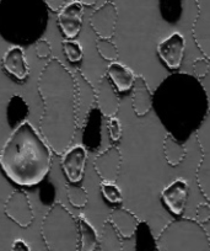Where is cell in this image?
I'll use <instances>...</instances> for the list:
<instances>
[{"mask_svg":"<svg viewBox=\"0 0 210 251\" xmlns=\"http://www.w3.org/2000/svg\"><path fill=\"white\" fill-rule=\"evenodd\" d=\"M37 89L43 102L41 134L53 153L62 155L71 147L78 128L75 75L58 58L52 57L41 71Z\"/></svg>","mask_w":210,"mask_h":251,"instance_id":"cell-1","label":"cell"},{"mask_svg":"<svg viewBox=\"0 0 210 251\" xmlns=\"http://www.w3.org/2000/svg\"><path fill=\"white\" fill-rule=\"evenodd\" d=\"M155 103L159 117L175 138L177 134L188 137L192 131L197 132L210 110L199 79L185 73L173 74L161 83L154 96Z\"/></svg>","mask_w":210,"mask_h":251,"instance_id":"cell-2","label":"cell"},{"mask_svg":"<svg viewBox=\"0 0 210 251\" xmlns=\"http://www.w3.org/2000/svg\"><path fill=\"white\" fill-rule=\"evenodd\" d=\"M52 149L28 121L14 128L0 151V166L14 183L36 186L48 175Z\"/></svg>","mask_w":210,"mask_h":251,"instance_id":"cell-3","label":"cell"},{"mask_svg":"<svg viewBox=\"0 0 210 251\" xmlns=\"http://www.w3.org/2000/svg\"><path fill=\"white\" fill-rule=\"evenodd\" d=\"M49 10L45 0H0V35L16 46L36 43L47 27Z\"/></svg>","mask_w":210,"mask_h":251,"instance_id":"cell-4","label":"cell"},{"mask_svg":"<svg viewBox=\"0 0 210 251\" xmlns=\"http://www.w3.org/2000/svg\"><path fill=\"white\" fill-rule=\"evenodd\" d=\"M47 251H79L78 218L60 202L52 204L41 224Z\"/></svg>","mask_w":210,"mask_h":251,"instance_id":"cell-5","label":"cell"},{"mask_svg":"<svg viewBox=\"0 0 210 251\" xmlns=\"http://www.w3.org/2000/svg\"><path fill=\"white\" fill-rule=\"evenodd\" d=\"M158 251H210V238L203 224L192 218H177L156 238Z\"/></svg>","mask_w":210,"mask_h":251,"instance_id":"cell-6","label":"cell"},{"mask_svg":"<svg viewBox=\"0 0 210 251\" xmlns=\"http://www.w3.org/2000/svg\"><path fill=\"white\" fill-rule=\"evenodd\" d=\"M195 139L202 153L195 177L200 192L210 203V110L195 132Z\"/></svg>","mask_w":210,"mask_h":251,"instance_id":"cell-7","label":"cell"},{"mask_svg":"<svg viewBox=\"0 0 210 251\" xmlns=\"http://www.w3.org/2000/svg\"><path fill=\"white\" fill-rule=\"evenodd\" d=\"M197 16L193 21L192 35L203 57L210 60V0H194Z\"/></svg>","mask_w":210,"mask_h":251,"instance_id":"cell-8","label":"cell"},{"mask_svg":"<svg viewBox=\"0 0 210 251\" xmlns=\"http://www.w3.org/2000/svg\"><path fill=\"white\" fill-rule=\"evenodd\" d=\"M4 213L21 228H28L35 221V213L30 199L20 190L9 195L4 204Z\"/></svg>","mask_w":210,"mask_h":251,"instance_id":"cell-9","label":"cell"},{"mask_svg":"<svg viewBox=\"0 0 210 251\" xmlns=\"http://www.w3.org/2000/svg\"><path fill=\"white\" fill-rule=\"evenodd\" d=\"M186 52V38L181 32H172L160 41L158 45V54L165 66L171 71L181 68Z\"/></svg>","mask_w":210,"mask_h":251,"instance_id":"cell-10","label":"cell"},{"mask_svg":"<svg viewBox=\"0 0 210 251\" xmlns=\"http://www.w3.org/2000/svg\"><path fill=\"white\" fill-rule=\"evenodd\" d=\"M88 161V149L84 144H75L62 154L63 173L70 183H79L84 177V171Z\"/></svg>","mask_w":210,"mask_h":251,"instance_id":"cell-11","label":"cell"},{"mask_svg":"<svg viewBox=\"0 0 210 251\" xmlns=\"http://www.w3.org/2000/svg\"><path fill=\"white\" fill-rule=\"evenodd\" d=\"M83 20L84 5L79 0L69 1L58 11V26L67 40H74L80 33L83 28Z\"/></svg>","mask_w":210,"mask_h":251,"instance_id":"cell-12","label":"cell"},{"mask_svg":"<svg viewBox=\"0 0 210 251\" xmlns=\"http://www.w3.org/2000/svg\"><path fill=\"white\" fill-rule=\"evenodd\" d=\"M189 196V183L186 178H175L161 192V200L166 208L175 216H182Z\"/></svg>","mask_w":210,"mask_h":251,"instance_id":"cell-13","label":"cell"},{"mask_svg":"<svg viewBox=\"0 0 210 251\" xmlns=\"http://www.w3.org/2000/svg\"><path fill=\"white\" fill-rule=\"evenodd\" d=\"M118 21V10L113 1H107L96 9L90 18V25L97 37L111 38L115 35Z\"/></svg>","mask_w":210,"mask_h":251,"instance_id":"cell-14","label":"cell"},{"mask_svg":"<svg viewBox=\"0 0 210 251\" xmlns=\"http://www.w3.org/2000/svg\"><path fill=\"white\" fill-rule=\"evenodd\" d=\"M122 165V154L118 147L112 146L96 156L93 168L102 181L116 182Z\"/></svg>","mask_w":210,"mask_h":251,"instance_id":"cell-15","label":"cell"},{"mask_svg":"<svg viewBox=\"0 0 210 251\" xmlns=\"http://www.w3.org/2000/svg\"><path fill=\"white\" fill-rule=\"evenodd\" d=\"M4 71L18 80L23 81L30 75V67L26 59L25 50L21 46H11L3 55L1 59Z\"/></svg>","mask_w":210,"mask_h":251,"instance_id":"cell-16","label":"cell"},{"mask_svg":"<svg viewBox=\"0 0 210 251\" xmlns=\"http://www.w3.org/2000/svg\"><path fill=\"white\" fill-rule=\"evenodd\" d=\"M116 88L112 85L107 76H103L98 83V90L96 91V102L100 111L106 117L117 116L119 110V99H118Z\"/></svg>","mask_w":210,"mask_h":251,"instance_id":"cell-17","label":"cell"},{"mask_svg":"<svg viewBox=\"0 0 210 251\" xmlns=\"http://www.w3.org/2000/svg\"><path fill=\"white\" fill-rule=\"evenodd\" d=\"M107 78L118 93H125L134 86L137 76L129 67L115 60L111 62L110 66L107 67Z\"/></svg>","mask_w":210,"mask_h":251,"instance_id":"cell-18","label":"cell"},{"mask_svg":"<svg viewBox=\"0 0 210 251\" xmlns=\"http://www.w3.org/2000/svg\"><path fill=\"white\" fill-rule=\"evenodd\" d=\"M154 105V95L149 89L144 76H137L134 83V94H133L132 106L134 113L139 117H143L150 112Z\"/></svg>","mask_w":210,"mask_h":251,"instance_id":"cell-19","label":"cell"},{"mask_svg":"<svg viewBox=\"0 0 210 251\" xmlns=\"http://www.w3.org/2000/svg\"><path fill=\"white\" fill-rule=\"evenodd\" d=\"M108 221L112 223L116 230L119 233L122 238L129 239L135 235L139 226V219L135 214L125 208H116L111 212Z\"/></svg>","mask_w":210,"mask_h":251,"instance_id":"cell-20","label":"cell"},{"mask_svg":"<svg viewBox=\"0 0 210 251\" xmlns=\"http://www.w3.org/2000/svg\"><path fill=\"white\" fill-rule=\"evenodd\" d=\"M79 251H97L98 233L86 217H78Z\"/></svg>","mask_w":210,"mask_h":251,"instance_id":"cell-21","label":"cell"},{"mask_svg":"<svg viewBox=\"0 0 210 251\" xmlns=\"http://www.w3.org/2000/svg\"><path fill=\"white\" fill-rule=\"evenodd\" d=\"M98 251H123L122 236L110 221L103 223L98 234Z\"/></svg>","mask_w":210,"mask_h":251,"instance_id":"cell-22","label":"cell"},{"mask_svg":"<svg viewBox=\"0 0 210 251\" xmlns=\"http://www.w3.org/2000/svg\"><path fill=\"white\" fill-rule=\"evenodd\" d=\"M163 155L166 161L171 166H178L187 155L186 147L172 134H166L163 139Z\"/></svg>","mask_w":210,"mask_h":251,"instance_id":"cell-23","label":"cell"},{"mask_svg":"<svg viewBox=\"0 0 210 251\" xmlns=\"http://www.w3.org/2000/svg\"><path fill=\"white\" fill-rule=\"evenodd\" d=\"M27 103L21 96L15 95L14 98H11L8 105V121L10 125H16V127H18L19 125L25 122V117L27 116Z\"/></svg>","mask_w":210,"mask_h":251,"instance_id":"cell-24","label":"cell"},{"mask_svg":"<svg viewBox=\"0 0 210 251\" xmlns=\"http://www.w3.org/2000/svg\"><path fill=\"white\" fill-rule=\"evenodd\" d=\"M78 76L79 79L75 76L76 85H78V110L80 106H88L89 110H91L93 103L96 102V91L86 80L85 76L81 74H79Z\"/></svg>","mask_w":210,"mask_h":251,"instance_id":"cell-25","label":"cell"},{"mask_svg":"<svg viewBox=\"0 0 210 251\" xmlns=\"http://www.w3.org/2000/svg\"><path fill=\"white\" fill-rule=\"evenodd\" d=\"M67 197L70 204L76 208H83L88 204L89 202V195L86 192L85 188L83 186L78 185V183H68L67 187Z\"/></svg>","mask_w":210,"mask_h":251,"instance_id":"cell-26","label":"cell"},{"mask_svg":"<svg viewBox=\"0 0 210 251\" xmlns=\"http://www.w3.org/2000/svg\"><path fill=\"white\" fill-rule=\"evenodd\" d=\"M101 194H102L103 199L111 204H119L123 201V194L117 182H112V181H102L100 186Z\"/></svg>","mask_w":210,"mask_h":251,"instance_id":"cell-27","label":"cell"},{"mask_svg":"<svg viewBox=\"0 0 210 251\" xmlns=\"http://www.w3.org/2000/svg\"><path fill=\"white\" fill-rule=\"evenodd\" d=\"M63 52L67 59L71 63H78L83 59L84 50L83 46L75 40H64L62 43Z\"/></svg>","mask_w":210,"mask_h":251,"instance_id":"cell-28","label":"cell"},{"mask_svg":"<svg viewBox=\"0 0 210 251\" xmlns=\"http://www.w3.org/2000/svg\"><path fill=\"white\" fill-rule=\"evenodd\" d=\"M96 47H97L98 53L101 54V57L106 60H110V62H115L118 58V48L115 43L111 41V38H97L96 41Z\"/></svg>","mask_w":210,"mask_h":251,"instance_id":"cell-29","label":"cell"},{"mask_svg":"<svg viewBox=\"0 0 210 251\" xmlns=\"http://www.w3.org/2000/svg\"><path fill=\"white\" fill-rule=\"evenodd\" d=\"M107 131L110 134V138L113 142H118L122 137V123L117 116H112V117H107Z\"/></svg>","mask_w":210,"mask_h":251,"instance_id":"cell-30","label":"cell"},{"mask_svg":"<svg viewBox=\"0 0 210 251\" xmlns=\"http://www.w3.org/2000/svg\"><path fill=\"white\" fill-rule=\"evenodd\" d=\"M36 54L41 59H50L52 58V46L46 38H40L35 43Z\"/></svg>","mask_w":210,"mask_h":251,"instance_id":"cell-31","label":"cell"},{"mask_svg":"<svg viewBox=\"0 0 210 251\" xmlns=\"http://www.w3.org/2000/svg\"><path fill=\"white\" fill-rule=\"evenodd\" d=\"M210 68L209 59L205 57L197 58V59L193 62V73H194V76H197L198 79L204 78L208 74Z\"/></svg>","mask_w":210,"mask_h":251,"instance_id":"cell-32","label":"cell"},{"mask_svg":"<svg viewBox=\"0 0 210 251\" xmlns=\"http://www.w3.org/2000/svg\"><path fill=\"white\" fill-rule=\"evenodd\" d=\"M195 221L200 224L208 223L210 221V203H200L195 209Z\"/></svg>","mask_w":210,"mask_h":251,"instance_id":"cell-33","label":"cell"},{"mask_svg":"<svg viewBox=\"0 0 210 251\" xmlns=\"http://www.w3.org/2000/svg\"><path fill=\"white\" fill-rule=\"evenodd\" d=\"M10 251H32L31 250V246L28 245L27 241H25L23 239H15L11 244Z\"/></svg>","mask_w":210,"mask_h":251,"instance_id":"cell-34","label":"cell"},{"mask_svg":"<svg viewBox=\"0 0 210 251\" xmlns=\"http://www.w3.org/2000/svg\"><path fill=\"white\" fill-rule=\"evenodd\" d=\"M45 1L47 3L50 11H59L68 3V0H45Z\"/></svg>","mask_w":210,"mask_h":251,"instance_id":"cell-35","label":"cell"},{"mask_svg":"<svg viewBox=\"0 0 210 251\" xmlns=\"http://www.w3.org/2000/svg\"><path fill=\"white\" fill-rule=\"evenodd\" d=\"M79 1H80L81 4H83L84 6H93V5H95L96 4V1H97V0H79Z\"/></svg>","mask_w":210,"mask_h":251,"instance_id":"cell-36","label":"cell"},{"mask_svg":"<svg viewBox=\"0 0 210 251\" xmlns=\"http://www.w3.org/2000/svg\"><path fill=\"white\" fill-rule=\"evenodd\" d=\"M108 1H113V0H108Z\"/></svg>","mask_w":210,"mask_h":251,"instance_id":"cell-37","label":"cell"}]
</instances>
